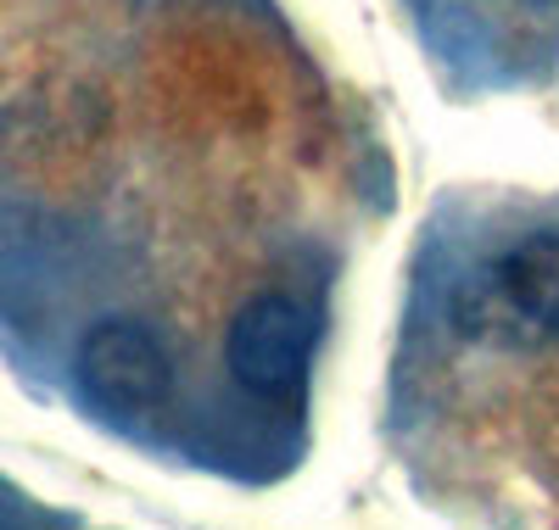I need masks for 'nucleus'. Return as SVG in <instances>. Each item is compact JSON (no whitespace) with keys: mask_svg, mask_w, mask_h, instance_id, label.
Returning <instances> with one entry per match:
<instances>
[{"mask_svg":"<svg viewBox=\"0 0 559 530\" xmlns=\"http://www.w3.org/2000/svg\"><path fill=\"white\" fill-rule=\"evenodd\" d=\"M79 385L107 413H152L174 397V358L146 324L107 318L79 341Z\"/></svg>","mask_w":559,"mask_h":530,"instance_id":"f03ea898","label":"nucleus"},{"mask_svg":"<svg viewBox=\"0 0 559 530\" xmlns=\"http://www.w3.org/2000/svg\"><path fill=\"white\" fill-rule=\"evenodd\" d=\"M459 318L464 329L509 347H532L559 335V234H532L515 252H503L487 268V279L471 285Z\"/></svg>","mask_w":559,"mask_h":530,"instance_id":"f257e3e1","label":"nucleus"},{"mask_svg":"<svg viewBox=\"0 0 559 530\" xmlns=\"http://www.w3.org/2000/svg\"><path fill=\"white\" fill-rule=\"evenodd\" d=\"M308 352H313V318L292 297H252L224 341V363L236 374V385L263 402L297 397Z\"/></svg>","mask_w":559,"mask_h":530,"instance_id":"7ed1b4c3","label":"nucleus"}]
</instances>
